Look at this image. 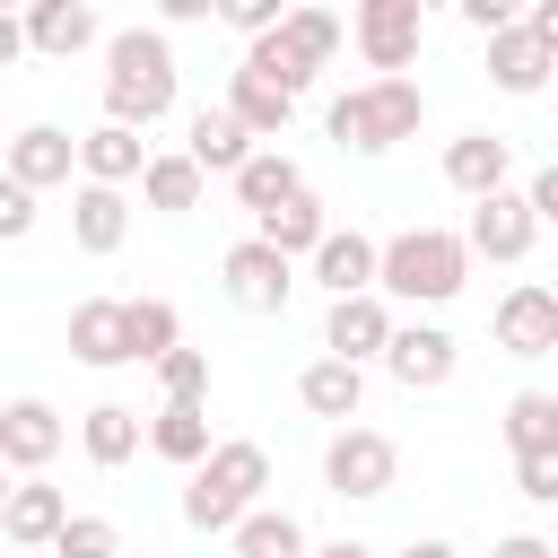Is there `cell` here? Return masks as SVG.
I'll use <instances>...</instances> for the list:
<instances>
[{
    "label": "cell",
    "mask_w": 558,
    "mask_h": 558,
    "mask_svg": "<svg viewBox=\"0 0 558 558\" xmlns=\"http://www.w3.org/2000/svg\"><path fill=\"white\" fill-rule=\"evenodd\" d=\"M166 113H174V44L157 26H122L105 44V122L148 131Z\"/></svg>",
    "instance_id": "obj_1"
},
{
    "label": "cell",
    "mask_w": 558,
    "mask_h": 558,
    "mask_svg": "<svg viewBox=\"0 0 558 558\" xmlns=\"http://www.w3.org/2000/svg\"><path fill=\"white\" fill-rule=\"evenodd\" d=\"M262 488H270V453L253 436H227L192 480H183V523L192 532H235L244 514H262Z\"/></svg>",
    "instance_id": "obj_2"
},
{
    "label": "cell",
    "mask_w": 558,
    "mask_h": 558,
    "mask_svg": "<svg viewBox=\"0 0 558 558\" xmlns=\"http://www.w3.org/2000/svg\"><path fill=\"white\" fill-rule=\"evenodd\" d=\"M462 279H471L462 227H401L384 244V296H401V305H445V296H462Z\"/></svg>",
    "instance_id": "obj_3"
},
{
    "label": "cell",
    "mask_w": 558,
    "mask_h": 558,
    "mask_svg": "<svg viewBox=\"0 0 558 558\" xmlns=\"http://www.w3.org/2000/svg\"><path fill=\"white\" fill-rule=\"evenodd\" d=\"M418 122H427V96H418V78H366V87L331 96V113H323V131H331L340 148H357V157H384V148H401Z\"/></svg>",
    "instance_id": "obj_4"
},
{
    "label": "cell",
    "mask_w": 558,
    "mask_h": 558,
    "mask_svg": "<svg viewBox=\"0 0 558 558\" xmlns=\"http://www.w3.org/2000/svg\"><path fill=\"white\" fill-rule=\"evenodd\" d=\"M340 17L331 9H288V26L279 35H262V44H244V70L253 78H270V87H288V96H305L314 87V70L340 52Z\"/></svg>",
    "instance_id": "obj_5"
},
{
    "label": "cell",
    "mask_w": 558,
    "mask_h": 558,
    "mask_svg": "<svg viewBox=\"0 0 558 558\" xmlns=\"http://www.w3.org/2000/svg\"><path fill=\"white\" fill-rule=\"evenodd\" d=\"M323 480H331V497H392V480H401V445L384 436V427H340L331 445H323Z\"/></svg>",
    "instance_id": "obj_6"
},
{
    "label": "cell",
    "mask_w": 558,
    "mask_h": 558,
    "mask_svg": "<svg viewBox=\"0 0 558 558\" xmlns=\"http://www.w3.org/2000/svg\"><path fill=\"white\" fill-rule=\"evenodd\" d=\"M349 35H357V52H366L375 78H401L418 61V44H427V9L418 0H357Z\"/></svg>",
    "instance_id": "obj_7"
},
{
    "label": "cell",
    "mask_w": 558,
    "mask_h": 558,
    "mask_svg": "<svg viewBox=\"0 0 558 558\" xmlns=\"http://www.w3.org/2000/svg\"><path fill=\"white\" fill-rule=\"evenodd\" d=\"M218 288H227V305H235V314H279V305L296 296V262H288L279 244L244 235V244H227V262H218Z\"/></svg>",
    "instance_id": "obj_8"
},
{
    "label": "cell",
    "mask_w": 558,
    "mask_h": 558,
    "mask_svg": "<svg viewBox=\"0 0 558 558\" xmlns=\"http://www.w3.org/2000/svg\"><path fill=\"white\" fill-rule=\"evenodd\" d=\"M392 340H401V323H392V296H384V288H375V296H340V305L323 314V357L366 366V357H392Z\"/></svg>",
    "instance_id": "obj_9"
},
{
    "label": "cell",
    "mask_w": 558,
    "mask_h": 558,
    "mask_svg": "<svg viewBox=\"0 0 558 558\" xmlns=\"http://www.w3.org/2000/svg\"><path fill=\"white\" fill-rule=\"evenodd\" d=\"M497 349L506 357H549L558 349V288H541V279H514L506 296H497Z\"/></svg>",
    "instance_id": "obj_10"
},
{
    "label": "cell",
    "mask_w": 558,
    "mask_h": 558,
    "mask_svg": "<svg viewBox=\"0 0 558 558\" xmlns=\"http://www.w3.org/2000/svg\"><path fill=\"white\" fill-rule=\"evenodd\" d=\"M462 235H471V262H523V253H532V235H541V209H532V192H514V183H506L497 201H480V209H471V227H462Z\"/></svg>",
    "instance_id": "obj_11"
},
{
    "label": "cell",
    "mask_w": 558,
    "mask_h": 558,
    "mask_svg": "<svg viewBox=\"0 0 558 558\" xmlns=\"http://www.w3.org/2000/svg\"><path fill=\"white\" fill-rule=\"evenodd\" d=\"M61 436H70V427H61V410H52V401H35V392H17V401L0 410V462H9L17 480H44V462L61 453Z\"/></svg>",
    "instance_id": "obj_12"
},
{
    "label": "cell",
    "mask_w": 558,
    "mask_h": 558,
    "mask_svg": "<svg viewBox=\"0 0 558 558\" xmlns=\"http://www.w3.org/2000/svg\"><path fill=\"white\" fill-rule=\"evenodd\" d=\"M70 357H78V366H140V357H131V296H87V305H70Z\"/></svg>",
    "instance_id": "obj_13"
},
{
    "label": "cell",
    "mask_w": 558,
    "mask_h": 558,
    "mask_svg": "<svg viewBox=\"0 0 558 558\" xmlns=\"http://www.w3.org/2000/svg\"><path fill=\"white\" fill-rule=\"evenodd\" d=\"M506 174H514V148L497 140V131H462V140H445V183L480 209V201H497L506 192Z\"/></svg>",
    "instance_id": "obj_14"
},
{
    "label": "cell",
    "mask_w": 558,
    "mask_h": 558,
    "mask_svg": "<svg viewBox=\"0 0 558 558\" xmlns=\"http://www.w3.org/2000/svg\"><path fill=\"white\" fill-rule=\"evenodd\" d=\"M384 366H392L401 392H445L453 366H462V349H453V331H436V323H401V340H392Z\"/></svg>",
    "instance_id": "obj_15"
},
{
    "label": "cell",
    "mask_w": 558,
    "mask_h": 558,
    "mask_svg": "<svg viewBox=\"0 0 558 558\" xmlns=\"http://www.w3.org/2000/svg\"><path fill=\"white\" fill-rule=\"evenodd\" d=\"M183 157H192L201 174H227V183H235L262 148H253V131H244L227 105H201V113H192V131H183Z\"/></svg>",
    "instance_id": "obj_16"
},
{
    "label": "cell",
    "mask_w": 558,
    "mask_h": 558,
    "mask_svg": "<svg viewBox=\"0 0 558 558\" xmlns=\"http://www.w3.org/2000/svg\"><path fill=\"white\" fill-rule=\"evenodd\" d=\"M314 279L331 288V305H340V296H375V288H384V244L357 235V227H331V244L314 253Z\"/></svg>",
    "instance_id": "obj_17"
},
{
    "label": "cell",
    "mask_w": 558,
    "mask_h": 558,
    "mask_svg": "<svg viewBox=\"0 0 558 558\" xmlns=\"http://www.w3.org/2000/svg\"><path fill=\"white\" fill-rule=\"evenodd\" d=\"M0 532H9V549H52L70 532V497L52 480H17L9 506H0Z\"/></svg>",
    "instance_id": "obj_18"
},
{
    "label": "cell",
    "mask_w": 558,
    "mask_h": 558,
    "mask_svg": "<svg viewBox=\"0 0 558 558\" xmlns=\"http://www.w3.org/2000/svg\"><path fill=\"white\" fill-rule=\"evenodd\" d=\"M70 166H78V140H70L61 122H26V131L9 140V183H26V192L70 183Z\"/></svg>",
    "instance_id": "obj_19"
},
{
    "label": "cell",
    "mask_w": 558,
    "mask_h": 558,
    "mask_svg": "<svg viewBox=\"0 0 558 558\" xmlns=\"http://www.w3.org/2000/svg\"><path fill=\"white\" fill-rule=\"evenodd\" d=\"M148 166H157V148H148L140 131H122V122H96V131L78 140V174H87V183H113V192H122V183H140Z\"/></svg>",
    "instance_id": "obj_20"
},
{
    "label": "cell",
    "mask_w": 558,
    "mask_h": 558,
    "mask_svg": "<svg viewBox=\"0 0 558 558\" xmlns=\"http://www.w3.org/2000/svg\"><path fill=\"white\" fill-rule=\"evenodd\" d=\"M122 235H131V201L113 183H78L70 192V244L105 262V253H122Z\"/></svg>",
    "instance_id": "obj_21"
},
{
    "label": "cell",
    "mask_w": 558,
    "mask_h": 558,
    "mask_svg": "<svg viewBox=\"0 0 558 558\" xmlns=\"http://www.w3.org/2000/svg\"><path fill=\"white\" fill-rule=\"evenodd\" d=\"M26 44H35V52H52V61H70V52L113 44V35L96 26V9H87V0H35V9H26Z\"/></svg>",
    "instance_id": "obj_22"
},
{
    "label": "cell",
    "mask_w": 558,
    "mask_h": 558,
    "mask_svg": "<svg viewBox=\"0 0 558 558\" xmlns=\"http://www.w3.org/2000/svg\"><path fill=\"white\" fill-rule=\"evenodd\" d=\"M488 78H497L506 96H541V87L558 78V52H549L532 26H506V35L488 44Z\"/></svg>",
    "instance_id": "obj_23"
},
{
    "label": "cell",
    "mask_w": 558,
    "mask_h": 558,
    "mask_svg": "<svg viewBox=\"0 0 558 558\" xmlns=\"http://www.w3.org/2000/svg\"><path fill=\"white\" fill-rule=\"evenodd\" d=\"M296 401H305L314 418H340V427H357V401H366V366H349V357H314V366L296 375Z\"/></svg>",
    "instance_id": "obj_24"
},
{
    "label": "cell",
    "mask_w": 558,
    "mask_h": 558,
    "mask_svg": "<svg viewBox=\"0 0 558 558\" xmlns=\"http://www.w3.org/2000/svg\"><path fill=\"white\" fill-rule=\"evenodd\" d=\"M148 453L157 462H183V471H201L218 445H209V401H166L157 418H148Z\"/></svg>",
    "instance_id": "obj_25"
},
{
    "label": "cell",
    "mask_w": 558,
    "mask_h": 558,
    "mask_svg": "<svg viewBox=\"0 0 558 558\" xmlns=\"http://www.w3.org/2000/svg\"><path fill=\"white\" fill-rule=\"evenodd\" d=\"M227 113H235L253 140H279V131H288V113H296V96H288V87H270V78H253V70L235 61V78H227Z\"/></svg>",
    "instance_id": "obj_26"
},
{
    "label": "cell",
    "mask_w": 558,
    "mask_h": 558,
    "mask_svg": "<svg viewBox=\"0 0 558 558\" xmlns=\"http://www.w3.org/2000/svg\"><path fill=\"white\" fill-rule=\"evenodd\" d=\"M253 235H262V244H279L288 262H296V253L314 262V253L331 244V218H323V201H314V192H296L288 209H270V218H253Z\"/></svg>",
    "instance_id": "obj_27"
},
{
    "label": "cell",
    "mask_w": 558,
    "mask_h": 558,
    "mask_svg": "<svg viewBox=\"0 0 558 558\" xmlns=\"http://www.w3.org/2000/svg\"><path fill=\"white\" fill-rule=\"evenodd\" d=\"M140 436H148V427H140V410H122V401H96V410L78 418V445H87L96 471H122V462L140 453Z\"/></svg>",
    "instance_id": "obj_28"
},
{
    "label": "cell",
    "mask_w": 558,
    "mask_h": 558,
    "mask_svg": "<svg viewBox=\"0 0 558 558\" xmlns=\"http://www.w3.org/2000/svg\"><path fill=\"white\" fill-rule=\"evenodd\" d=\"M296 192H305V174H296V157H288V148H262V157H253V166L235 174V201H244L253 218H270V209H288Z\"/></svg>",
    "instance_id": "obj_29"
},
{
    "label": "cell",
    "mask_w": 558,
    "mask_h": 558,
    "mask_svg": "<svg viewBox=\"0 0 558 558\" xmlns=\"http://www.w3.org/2000/svg\"><path fill=\"white\" fill-rule=\"evenodd\" d=\"M497 427H506V453H514V462H532V453H558V392H514Z\"/></svg>",
    "instance_id": "obj_30"
},
{
    "label": "cell",
    "mask_w": 558,
    "mask_h": 558,
    "mask_svg": "<svg viewBox=\"0 0 558 558\" xmlns=\"http://www.w3.org/2000/svg\"><path fill=\"white\" fill-rule=\"evenodd\" d=\"M227 541H235V558H314V549H305V523H296L288 506H262V514H244Z\"/></svg>",
    "instance_id": "obj_31"
},
{
    "label": "cell",
    "mask_w": 558,
    "mask_h": 558,
    "mask_svg": "<svg viewBox=\"0 0 558 558\" xmlns=\"http://www.w3.org/2000/svg\"><path fill=\"white\" fill-rule=\"evenodd\" d=\"M201 183H209V174H201L183 148H166V157L140 174V201H148V209H166V218H183V209H201Z\"/></svg>",
    "instance_id": "obj_32"
},
{
    "label": "cell",
    "mask_w": 558,
    "mask_h": 558,
    "mask_svg": "<svg viewBox=\"0 0 558 558\" xmlns=\"http://www.w3.org/2000/svg\"><path fill=\"white\" fill-rule=\"evenodd\" d=\"M174 349H183V314L166 296H131V357L140 366H166Z\"/></svg>",
    "instance_id": "obj_33"
},
{
    "label": "cell",
    "mask_w": 558,
    "mask_h": 558,
    "mask_svg": "<svg viewBox=\"0 0 558 558\" xmlns=\"http://www.w3.org/2000/svg\"><path fill=\"white\" fill-rule=\"evenodd\" d=\"M52 558H122V523L113 514H70V532L52 541Z\"/></svg>",
    "instance_id": "obj_34"
},
{
    "label": "cell",
    "mask_w": 558,
    "mask_h": 558,
    "mask_svg": "<svg viewBox=\"0 0 558 558\" xmlns=\"http://www.w3.org/2000/svg\"><path fill=\"white\" fill-rule=\"evenodd\" d=\"M157 384H166V401H209V349H174L157 366Z\"/></svg>",
    "instance_id": "obj_35"
},
{
    "label": "cell",
    "mask_w": 558,
    "mask_h": 558,
    "mask_svg": "<svg viewBox=\"0 0 558 558\" xmlns=\"http://www.w3.org/2000/svg\"><path fill=\"white\" fill-rule=\"evenodd\" d=\"M218 17H227L244 44H262V35H279V26H288V9H279V0H227Z\"/></svg>",
    "instance_id": "obj_36"
},
{
    "label": "cell",
    "mask_w": 558,
    "mask_h": 558,
    "mask_svg": "<svg viewBox=\"0 0 558 558\" xmlns=\"http://www.w3.org/2000/svg\"><path fill=\"white\" fill-rule=\"evenodd\" d=\"M514 488H523L532 506H558V453H532V462H514Z\"/></svg>",
    "instance_id": "obj_37"
},
{
    "label": "cell",
    "mask_w": 558,
    "mask_h": 558,
    "mask_svg": "<svg viewBox=\"0 0 558 558\" xmlns=\"http://www.w3.org/2000/svg\"><path fill=\"white\" fill-rule=\"evenodd\" d=\"M26 227H35V192H26V183H9V174H0V235H9V244H17V235H26Z\"/></svg>",
    "instance_id": "obj_38"
},
{
    "label": "cell",
    "mask_w": 558,
    "mask_h": 558,
    "mask_svg": "<svg viewBox=\"0 0 558 558\" xmlns=\"http://www.w3.org/2000/svg\"><path fill=\"white\" fill-rule=\"evenodd\" d=\"M523 192H532V209H541V227H558V157H549V166H541V174H532Z\"/></svg>",
    "instance_id": "obj_39"
},
{
    "label": "cell",
    "mask_w": 558,
    "mask_h": 558,
    "mask_svg": "<svg viewBox=\"0 0 558 558\" xmlns=\"http://www.w3.org/2000/svg\"><path fill=\"white\" fill-rule=\"evenodd\" d=\"M488 558H558V549H549V541H541V532H506V541H497V549H488Z\"/></svg>",
    "instance_id": "obj_40"
},
{
    "label": "cell",
    "mask_w": 558,
    "mask_h": 558,
    "mask_svg": "<svg viewBox=\"0 0 558 558\" xmlns=\"http://www.w3.org/2000/svg\"><path fill=\"white\" fill-rule=\"evenodd\" d=\"M523 26H532L549 52H558V0H532V9H523Z\"/></svg>",
    "instance_id": "obj_41"
},
{
    "label": "cell",
    "mask_w": 558,
    "mask_h": 558,
    "mask_svg": "<svg viewBox=\"0 0 558 558\" xmlns=\"http://www.w3.org/2000/svg\"><path fill=\"white\" fill-rule=\"evenodd\" d=\"M401 558H462V549H453V541H410Z\"/></svg>",
    "instance_id": "obj_42"
},
{
    "label": "cell",
    "mask_w": 558,
    "mask_h": 558,
    "mask_svg": "<svg viewBox=\"0 0 558 558\" xmlns=\"http://www.w3.org/2000/svg\"><path fill=\"white\" fill-rule=\"evenodd\" d=\"M314 558H375V549H366V541H323Z\"/></svg>",
    "instance_id": "obj_43"
}]
</instances>
